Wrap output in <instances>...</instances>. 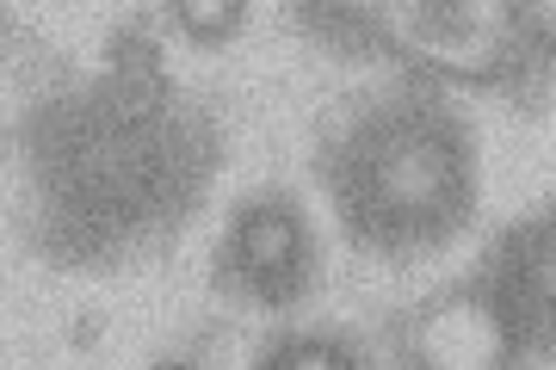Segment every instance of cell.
<instances>
[{
	"instance_id": "obj_1",
	"label": "cell",
	"mask_w": 556,
	"mask_h": 370,
	"mask_svg": "<svg viewBox=\"0 0 556 370\" xmlns=\"http://www.w3.org/2000/svg\"><path fill=\"white\" fill-rule=\"evenodd\" d=\"M420 358H427V370H495L501 365L495 315L477 309V303L439 309L433 321L420 328Z\"/></svg>"
},
{
	"instance_id": "obj_2",
	"label": "cell",
	"mask_w": 556,
	"mask_h": 370,
	"mask_svg": "<svg viewBox=\"0 0 556 370\" xmlns=\"http://www.w3.org/2000/svg\"><path fill=\"white\" fill-rule=\"evenodd\" d=\"M236 259L254 284H278L303 266V229L291 210H248L236 229Z\"/></svg>"
},
{
	"instance_id": "obj_3",
	"label": "cell",
	"mask_w": 556,
	"mask_h": 370,
	"mask_svg": "<svg viewBox=\"0 0 556 370\" xmlns=\"http://www.w3.org/2000/svg\"><path fill=\"white\" fill-rule=\"evenodd\" d=\"M174 20L192 31V38H223V31H236L241 25V7L236 0H217V7H192V0H179Z\"/></svg>"
},
{
	"instance_id": "obj_4",
	"label": "cell",
	"mask_w": 556,
	"mask_h": 370,
	"mask_svg": "<svg viewBox=\"0 0 556 370\" xmlns=\"http://www.w3.org/2000/svg\"><path fill=\"white\" fill-rule=\"evenodd\" d=\"M526 272H532V284L556 303V222L532 241V259H526Z\"/></svg>"
},
{
	"instance_id": "obj_5",
	"label": "cell",
	"mask_w": 556,
	"mask_h": 370,
	"mask_svg": "<svg viewBox=\"0 0 556 370\" xmlns=\"http://www.w3.org/2000/svg\"><path fill=\"white\" fill-rule=\"evenodd\" d=\"M266 370H346V358L328 346H291V352H278Z\"/></svg>"
}]
</instances>
